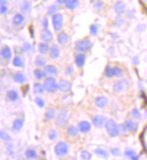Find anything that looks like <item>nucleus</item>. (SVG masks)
Returning a JSON list of instances; mask_svg holds the SVG:
<instances>
[{"label":"nucleus","mask_w":147,"mask_h":160,"mask_svg":"<svg viewBox=\"0 0 147 160\" xmlns=\"http://www.w3.org/2000/svg\"><path fill=\"white\" fill-rule=\"evenodd\" d=\"M64 7L70 11H74L79 7L80 0H65L63 3Z\"/></svg>","instance_id":"nucleus-21"},{"label":"nucleus","mask_w":147,"mask_h":160,"mask_svg":"<svg viewBox=\"0 0 147 160\" xmlns=\"http://www.w3.org/2000/svg\"><path fill=\"white\" fill-rule=\"evenodd\" d=\"M70 40H71V37H70V35L67 32H65V31L61 30L58 32V34H57V42H58V44L61 46L68 45L70 43Z\"/></svg>","instance_id":"nucleus-9"},{"label":"nucleus","mask_w":147,"mask_h":160,"mask_svg":"<svg viewBox=\"0 0 147 160\" xmlns=\"http://www.w3.org/2000/svg\"><path fill=\"white\" fill-rule=\"evenodd\" d=\"M94 103L97 107L105 108L108 106V104H109V100H108V98L105 97V96H98V97L95 98Z\"/></svg>","instance_id":"nucleus-18"},{"label":"nucleus","mask_w":147,"mask_h":160,"mask_svg":"<svg viewBox=\"0 0 147 160\" xmlns=\"http://www.w3.org/2000/svg\"><path fill=\"white\" fill-rule=\"evenodd\" d=\"M43 86L45 88V92L48 94H55L58 91V82L52 76H46L43 79Z\"/></svg>","instance_id":"nucleus-3"},{"label":"nucleus","mask_w":147,"mask_h":160,"mask_svg":"<svg viewBox=\"0 0 147 160\" xmlns=\"http://www.w3.org/2000/svg\"><path fill=\"white\" fill-rule=\"evenodd\" d=\"M57 10H58V6L53 4V5H51L50 7H48V10H47V13L49 15H53L54 13L57 12Z\"/></svg>","instance_id":"nucleus-42"},{"label":"nucleus","mask_w":147,"mask_h":160,"mask_svg":"<svg viewBox=\"0 0 147 160\" xmlns=\"http://www.w3.org/2000/svg\"><path fill=\"white\" fill-rule=\"evenodd\" d=\"M114 10L118 15H123L126 12V4L123 1H118L114 5Z\"/></svg>","instance_id":"nucleus-29"},{"label":"nucleus","mask_w":147,"mask_h":160,"mask_svg":"<svg viewBox=\"0 0 147 160\" xmlns=\"http://www.w3.org/2000/svg\"><path fill=\"white\" fill-rule=\"evenodd\" d=\"M93 46L92 41L89 38H84V39L76 40L75 42V50L79 53H87L89 52Z\"/></svg>","instance_id":"nucleus-2"},{"label":"nucleus","mask_w":147,"mask_h":160,"mask_svg":"<svg viewBox=\"0 0 147 160\" xmlns=\"http://www.w3.org/2000/svg\"><path fill=\"white\" fill-rule=\"evenodd\" d=\"M13 57V51L10 46H2L0 49V58L3 60L8 62L12 59Z\"/></svg>","instance_id":"nucleus-10"},{"label":"nucleus","mask_w":147,"mask_h":160,"mask_svg":"<svg viewBox=\"0 0 147 160\" xmlns=\"http://www.w3.org/2000/svg\"><path fill=\"white\" fill-rule=\"evenodd\" d=\"M58 90L63 94H67L69 92H71L72 90L71 81H69L68 79H65V78L60 79L58 82Z\"/></svg>","instance_id":"nucleus-8"},{"label":"nucleus","mask_w":147,"mask_h":160,"mask_svg":"<svg viewBox=\"0 0 147 160\" xmlns=\"http://www.w3.org/2000/svg\"><path fill=\"white\" fill-rule=\"evenodd\" d=\"M49 49H50V46H49V43L47 42H43L41 41L40 43H38L37 45V51L39 55H42V56H46L48 55L49 53Z\"/></svg>","instance_id":"nucleus-22"},{"label":"nucleus","mask_w":147,"mask_h":160,"mask_svg":"<svg viewBox=\"0 0 147 160\" xmlns=\"http://www.w3.org/2000/svg\"><path fill=\"white\" fill-rule=\"evenodd\" d=\"M94 152H95V154L98 155V156H100V157H103V158H107V157H108V152H107L105 149H102V148L96 149Z\"/></svg>","instance_id":"nucleus-36"},{"label":"nucleus","mask_w":147,"mask_h":160,"mask_svg":"<svg viewBox=\"0 0 147 160\" xmlns=\"http://www.w3.org/2000/svg\"><path fill=\"white\" fill-rule=\"evenodd\" d=\"M89 32H90V34L92 36H96L97 33H98V27H97V24H91L90 27H89Z\"/></svg>","instance_id":"nucleus-41"},{"label":"nucleus","mask_w":147,"mask_h":160,"mask_svg":"<svg viewBox=\"0 0 147 160\" xmlns=\"http://www.w3.org/2000/svg\"><path fill=\"white\" fill-rule=\"evenodd\" d=\"M7 4H8V0H0V6L7 5Z\"/></svg>","instance_id":"nucleus-51"},{"label":"nucleus","mask_w":147,"mask_h":160,"mask_svg":"<svg viewBox=\"0 0 147 160\" xmlns=\"http://www.w3.org/2000/svg\"><path fill=\"white\" fill-rule=\"evenodd\" d=\"M42 27L43 28H48V25H49V21H48V19L47 18H44L43 20H42Z\"/></svg>","instance_id":"nucleus-48"},{"label":"nucleus","mask_w":147,"mask_h":160,"mask_svg":"<svg viewBox=\"0 0 147 160\" xmlns=\"http://www.w3.org/2000/svg\"><path fill=\"white\" fill-rule=\"evenodd\" d=\"M64 1H65V0H56L57 4H60V5H63Z\"/></svg>","instance_id":"nucleus-53"},{"label":"nucleus","mask_w":147,"mask_h":160,"mask_svg":"<svg viewBox=\"0 0 147 160\" xmlns=\"http://www.w3.org/2000/svg\"><path fill=\"white\" fill-rule=\"evenodd\" d=\"M6 99L11 102V103H16L20 99V95H19V92L17 90L12 89V90H9L6 93Z\"/></svg>","instance_id":"nucleus-20"},{"label":"nucleus","mask_w":147,"mask_h":160,"mask_svg":"<svg viewBox=\"0 0 147 160\" xmlns=\"http://www.w3.org/2000/svg\"><path fill=\"white\" fill-rule=\"evenodd\" d=\"M30 9V2L25 1V2L22 4V11H23V12H29Z\"/></svg>","instance_id":"nucleus-43"},{"label":"nucleus","mask_w":147,"mask_h":160,"mask_svg":"<svg viewBox=\"0 0 147 160\" xmlns=\"http://www.w3.org/2000/svg\"><path fill=\"white\" fill-rule=\"evenodd\" d=\"M93 7H94V9L100 11L104 8V3L102 2L101 0H95V1L93 2Z\"/></svg>","instance_id":"nucleus-40"},{"label":"nucleus","mask_w":147,"mask_h":160,"mask_svg":"<svg viewBox=\"0 0 147 160\" xmlns=\"http://www.w3.org/2000/svg\"><path fill=\"white\" fill-rule=\"evenodd\" d=\"M0 140H2V141H4V142H7V143H11L12 137H11L10 134H8L6 131L0 130Z\"/></svg>","instance_id":"nucleus-34"},{"label":"nucleus","mask_w":147,"mask_h":160,"mask_svg":"<svg viewBox=\"0 0 147 160\" xmlns=\"http://www.w3.org/2000/svg\"><path fill=\"white\" fill-rule=\"evenodd\" d=\"M34 103L35 105L39 107V108H43L44 106H45V101H44L41 97H39V96H37V97H35L34 99Z\"/></svg>","instance_id":"nucleus-37"},{"label":"nucleus","mask_w":147,"mask_h":160,"mask_svg":"<svg viewBox=\"0 0 147 160\" xmlns=\"http://www.w3.org/2000/svg\"><path fill=\"white\" fill-rule=\"evenodd\" d=\"M25 157L27 158V159H30V160L36 159L38 157V153H37L35 149L29 148V149H25Z\"/></svg>","instance_id":"nucleus-27"},{"label":"nucleus","mask_w":147,"mask_h":160,"mask_svg":"<svg viewBox=\"0 0 147 160\" xmlns=\"http://www.w3.org/2000/svg\"><path fill=\"white\" fill-rule=\"evenodd\" d=\"M44 71H45L46 76H52V77H55L59 74V70L57 68L56 66L54 65H46L43 67Z\"/></svg>","instance_id":"nucleus-16"},{"label":"nucleus","mask_w":147,"mask_h":160,"mask_svg":"<svg viewBox=\"0 0 147 160\" xmlns=\"http://www.w3.org/2000/svg\"><path fill=\"white\" fill-rule=\"evenodd\" d=\"M106 118L103 115H95L92 117V124L96 128H102L105 126Z\"/></svg>","instance_id":"nucleus-19"},{"label":"nucleus","mask_w":147,"mask_h":160,"mask_svg":"<svg viewBox=\"0 0 147 160\" xmlns=\"http://www.w3.org/2000/svg\"><path fill=\"white\" fill-rule=\"evenodd\" d=\"M24 125H25V120H24V118L18 117V118H16L14 121H13V123H12V129H13V131H15V132H20L23 129Z\"/></svg>","instance_id":"nucleus-23"},{"label":"nucleus","mask_w":147,"mask_h":160,"mask_svg":"<svg viewBox=\"0 0 147 160\" xmlns=\"http://www.w3.org/2000/svg\"><path fill=\"white\" fill-rule=\"evenodd\" d=\"M69 120H70V111L67 108H61L56 114L55 124L59 128H65L69 124Z\"/></svg>","instance_id":"nucleus-1"},{"label":"nucleus","mask_w":147,"mask_h":160,"mask_svg":"<svg viewBox=\"0 0 147 160\" xmlns=\"http://www.w3.org/2000/svg\"><path fill=\"white\" fill-rule=\"evenodd\" d=\"M86 62V54L85 53H76L75 56V65L79 68H82Z\"/></svg>","instance_id":"nucleus-11"},{"label":"nucleus","mask_w":147,"mask_h":160,"mask_svg":"<svg viewBox=\"0 0 147 160\" xmlns=\"http://www.w3.org/2000/svg\"><path fill=\"white\" fill-rule=\"evenodd\" d=\"M56 110L54 107H48L45 110V112H44V121L45 122H50L55 119L56 117Z\"/></svg>","instance_id":"nucleus-17"},{"label":"nucleus","mask_w":147,"mask_h":160,"mask_svg":"<svg viewBox=\"0 0 147 160\" xmlns=\"http://www.w3.org/2000/svg\"><path fill=\"white\" fill-rule=\"evenodd\" d=\"M145 1H147V0H145Z\"/></svg>","instance_id":"nucleus-55"},{"label":"nucleus","mask_w":147,"mask_h":160,"mask_svg":"<svg viewBox=\"0 0 147 160\" xmlns=\"http://www.w3.org/2000/svg\"><path fill=\"white\" fill-rule=\"evenodd\" d=\"M58 136H59V133H58V130L57 129H50L47 133V137L50 141H52V142H55L58 139Z\"/></svg>","instance_id":"nucleus-32"},{"label":"nucleus","mask_w":147,"mask_h":160,"mask_svg":"<svg viewBox=\"0 0 147 160\" xmlns=\"http://www.w3.org/2000/svg\"><path fill=\"white\" fill-rule=\"evenodd\" d=\"M12 63H13V66H14L15 67H18V68L23 67L24 65H25V63H24V60L22 59L20 56H16V57L13 58Z\"/></svg>","instance_id":"nucleus-33"},{"label":"nucleus","mask_w":147,"mask_h":160,"mask_svg":"<svg viewBox=\"0 0 147 160\" xmlns=\"http://www.w3.org/2000/svg\"><path fill=\"white\" fill-rule=\"evenodd\" d=\"M111 152L113 153L114 155H117L118 153H119V150H118V149H112V151H111Z\"/></svg>","instance_id":"nucleus-52"},{"label":"nucleus","mask_w":147,"mask_h":160,"mask_svg":"<svg viewBox=\"0 0 147 160\" xmlns=\"http://www.w3.org/2000/svg\"><path fill=\"white\" fill-rule=\"evenodd\" d=\"M66 73H67L68 75L73 74V73H74V68H73L72 67H68L67 69H66Z\"/></svg>","instance_id":"nucleus-50"},{"label":"nucleus","mask_w":147,"mask_h":160,"mask_svg":"<svg viewBox=\"0 0 147 160\" xmlns=\"http://www.w3.org/2000/svg\"><path fill=\"white\" fill-rule=\"evenodd\" d=\"M66 132H67V136L69 138H76V136L79 135V133H80L79 128L76 127V126H75V125H69L67 127V131Z\"/></svg>","instance_id":"nucleus-25"},{"label":"nucleus","mask_w":147,"mask_h":160,"mask_svg":"<svg viewBox=\"0 0 147 160\" xmlns=\"http://www.w3.org/2000/svg\"><path fill=\"white\" fill-rule=\"evenodd\" d=\"M13 80H14V82L18 83V84H24V83L27 82V77H25V74L23 72H16L14 74Z\"/></svg>","instance_id":"nucleus-30"},{"label":"nucleus","mask_w":147,"mask_h":160,"mask_svg":"<svg viewBox=\"0 0 147 160\" xmlns=\"http://www.w3.org/2000/svg\"><path fill=\"white\" fill-rule=\"evenodd\" d=\"M8 11H9L8 5H2V6H0V15H5Z\"/></svg>","instance_id":"nucleus-44"},{"label":"nucleus","mask_w":147,"mask_h":160,"mask_svg":"<svg viewBox=\"0 0 147 160\" xmlns=\"http://www.w3.org/2000/svg\"><path fill=\"white\" fill-rule=\"evenodd\" d=\"M23 49H24V51H25V52H29V51H30L31 49H33V46H31L30 43L25 42V43L24 44V47H23Z\"/></svg>","instance_id":"nucleus-46"},{"label":"nucleus","mask_w":147,"mask_h":160,"mask_svg":"<svg viewBox=\"0 0 147 160\" xmlns=\"http://www.w3.org/2000/svg\"><path fill=\"white\" fill-rule=\"evenodd\" d=\"M125 153H126V156H130V157H131V158L133 157V155L136 154L135 151H133V150H130V149H129V150H126V152H125Z\"/></svg>","instance_id":"nucleus-49"},{"label":"nucleus","mask_w":147,"mask_h":160,"mask_svg":"<svg viewBox=\"0 0 147 160\" xmlns=\"http://www.w3.org/2000/svg\"><path fill=\"white\" fill-rule=\"evenodd\" d=\"M80 158L84 159V160H90L92 158V155L91 153L87 151V150H82L80 152Z\"/></svg>","instance_id":"nucleus-39"},{"label":"nucleus","mask_w":147,"mask_h":160,"mask_svg":"<svg viewBox=\"0 0 147 160\" xmlns=\"http://www.w3.org/2000/svg\"><path fill=\"white\" fill-rule=\"evenodd\" d=\"M0 45H1V41H0Z\"/></svg>","instance_id":"nucleus-54"},{"label":"nucleus","mask_w":147,"mask_h":160,"mask_svg":"<svg viewBox=\"0 0 147 160\" xmlns=\"http://www.w3.org/2000/svg\"><path fill=\"white\" fill-rule=\"evenodd\" d=\"M113 74H114V77L120 78L124 75V70L120 67H113Z\"/></svg>","instance_id":"nucleus-35"},{"label":"nucleus","mask_w":147,"mask_h":160,"mask_svg":"<svg viewBox=\"0 0 147 160\" xmlns=\"http://www.w3.org/2000/svg\"><path fill=\"white\" fill-rule=\"evenodd\" d=\"M25 21V15L22 14V13H16V14L13 16V18H12V24H14L15 27H17V28L23 25Z\"/></svg>","instance_id":"nucleus-14"},{"label":"nucleus","mask_w":147,"mask_h":160,"mask_svg":"<svg viewBox=\"0 0 147 160\" xmlns=\"http://www.w3.org/2000/svg\"><path fill=\"white\" fill-rule=\"evenodd\" d=\"M6 148H7L8 154H10V155L14 154V149H13V145H6Z\"/></svg>","instance_id":"nucleus-47"},{"label":"nucleus","mask_w":147,"mask_h":160,"mask_svg":"<svg viewBox=\"0 0 147 160\" xmlns=\"http://www.w3.org/2000/svg\"><path fill=\"white\" fill-rule=\"evenodd\" d=\"M48 55H49V58L51 60L59 59L60 56H61V50H60L59 45H57V44H53V45H51L50 49H49Z\"/></svg>","instance_id":"nucleus-12"},{"label":"nucleus","mask_w":147,"mask_h":160,"mask_svg":"<svg viewBox=\"0 0 147 160\" xmlns=\"http://www.w3.org/2000/svg\"><path fill=\"white\" fill-rule=\"evenodd\" d=\"M105 128L110 137H117L120 135V126L117 124V122L114 119L106 120Z\"/></svg>","instance_id":"nucleus-5"},{"label":"nucleus","mask_w":147,"mask_h":160,"mask_svg":"<svg viewBox=\"0 0 147 160\" xmlns=\"http://www.w3.org/2000/svg\"><path fill=\"white\" fill-rule=\"evenodd\" d=\"M40 39H41V41L47 42V43H50L51 41H53L54 36H53L52 31L48 28H43L40 32Z\"/></svg>","instance_id":"nucleus-13"},{"label":"nucleus","mask_w":147,"mask_h":160,"mask_svg":"<svg viewBox=\"0 0 147 160\" xmlns=\"http://www.w3.org/2000/svg\"><path fill=\"white\" fill-rule=\"evenodd\" d=\"M34 65L36 67H44L47 65V61L42 55H37L34 59Z\"/></svg>","instance_id":"nucleus-28"},{"label":"nucleus","mask_w":147,"mask_h":160,"mask_svg":"<svg viewBox=\"0 0 147 160\" xmlns=\"http://www.w3.org/2000/svg\"><path fill=\"white\" fill-rule=\"evenodd\" d=\"M34 76L37 81H41L46 77V74L42 67H36L34 70Z\"/></svg>","instance_id":"nucleus-26"},{"label":"nucleus","mask_w":147,"mask_h":160,"mask_svg":"<svg viewBox=\"0 0 147 160\" xmlns=\"http://www.w3.org/2000/svg\"><path fill=\"white\" fill-rule=\"evenodd\" d=\"M70 151V145L64 141H59L54 146V153L57 157H65Z\"/></svg>","instance_id":"nucleus-4"},{"label":"nucleus","mask_w":147,"mask_h":160,"mask_svg":"<svg viewBox=\"0 0 147 160\" xmlns=\"http://www.w3.org/2000/svg\"><path fill=\"white\" fill-rule=\"evenodd\" d=\"M104 75L106 76L107 78H113L114 77V74H113V67L111 66H107L105 68V71H104Z\"/></svg>","instance_id":"nucleus-38"},{"label":"nucleus","mask_w":147,"mask_h":160,"mask_svg":"<svg viewBox=\"0 0 147 160\" xmlns=\"http://www.w3.org/2000/svg\"><path fill=\"white\" fill-rule=\"evenodd\" d=\"M123 125L126 128V130L129 131V132L133 133V132L136 130V123L133 120H131V119H127Z\"/></svg>","instance_id":"nucleus-31"},{"label":"nucleus","mask_w":147,"mask_h":160,"mask_svg":"<svg viewBox=\"0 0 147 160\" xmlns=\"http://www.w3.org/2000/svg\"><path fill=\"white\" fill-rule=\"evenodd\" d=\"M131 114H132L133 118H136V119H139L140 116H141V114H140L139 110H136V108H135V110H133L131 111Z\"/></svg>","instance_id":"nucleus-45"},{"label":"nucleus","mask_w":147,"mask_h":160,"mask_svg":"<svg viewBox=\"0 0 147 160\" xmlns=\"http://www.w3.org/2000/svg\"><path fill=\"white\" fill-rule=\"evenodd\" d=\"M78 128L81 134H87L91 130V123L86 120H81L78 124Z\"/></svg>","instance_id":"nucleus-15"},{"label":"nucleus","mask_w":147,"mask_h":160,"mask_svg":"<svg viewBox=\"0 0 147 160\" xmlns=\"http://www.w3.org/2000/svg\"><path fill=\"white\" fill-rule=\"evenodd\" d=\"M130 88V82L126 79H120L116 81L113 85V90L115 93H123Z\"/></svg>","instance_id":"nucleus-7"},{"label":"nucleus","mask_w":147,"mask_h":160,"mask_svg":"<svg viewBox=\"0 0 147 160\" xmlns=\"http://www.w3.org/2000/svg\"><path fill=\"white\" fill-rule=\"evenodd\" d=\"M33 92L37 95V96H41L45 93V88L43 86V83L40 82H35L33 85Z\"/></svg>","instance_id":"nucleus-24"},{"label":"nucleus","mask_w":147,"mask_h":160,"mask_svg":"<svg viewBox=\"0 0 147 160\" xmlns=\"http://www.w3.org/2000/svg\"><path fill=\"white\" fill-rule=\"evenodd\" d=\"M51 21H52V25L53 28L56 32H59L62 30L64 27V16L63 14L59 12L54 13L53 15H51Z\"/></svg>","instance_id":"nucleus-6"}]
</instances>
